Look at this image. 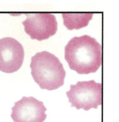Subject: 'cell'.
<instances>
[{
	"label": "cell",
	"mask_w": 119,
	"mask_h": 122,
	"mask_svg": "<svg viewBox=\"0 0 119 122\" xmlns=\"http://www.w3.org/2000/svg\"><path fill=\"white\" fill-rule=\"evenodd\" d=\"M65 59L78 74L95 73L102 63V46L91 36H75L65 47Z\"/></svg>",
	"instance_id": "obj_1"
},
{
	"label": "cell",
	"mask_w": 119,
	"mask_h": 122,
	"mask_svg": "<svg viewBox=\"0 0 119 122\" xmlns=\"http://www.w3.org/2000/svg\"><path fill=\"white\" fill-rule=\"evenodd\" d=\"M30 68L33 79L42 89L54 90L64 84L66 73L63 64L49 51L34 55L31 58Z\"/></svg>",
	"instance_id": "obj_2"
},
{
	"label": "cell",
	"mask_w": 119,
	"mask_h": 122,
	"mask_svg": "<svg viewBox=\"0 0 119 122\" xmlns=\"http://www.w3.org/2000/svg\"><path fill=\"white\" fill-rule=\"evenodd\" d=\"M102 84L91 80L78 81L75 85H71L66 95L71 107L88 111L91 108L97 109L98 106L102 105Z\"/></svg>",
	"instance_id": "obj_3"
},
{
	"label": "cell",
	"mask_w": 119,
	"mask_h": 122,
	"mask_svg": "<svg viewBox=\"0 0 119 122\" xmlns=\"http://www.w3.org/2000/svg\"><path fill=\"white\" fill-rule=\"evenodd\" d=\"M22 22L25 32L31 39L42 41L54 36L58 30V22L55 16L51 13L26 14Z\"/></svg>",
	"instance_id": "obj_4"
},
{
	"label": "cell",
	"mask_w": 119,
	"mask_h": 122,
	"mask_svg": "<svg viewBox=\"0 0 119 122\" xmlns=\"http://www.w3.org/2000/svg\"><path fill=\"white\" fill-rule=\"evenodd\" d=\"M46 110L42 101L33 96H24L14 103L10 117L14 122H44Z\"/></svg>",
	"instance_id": "obj_5"
},
{
	"label": "cell",
	"mask_w": 119,
	"mask_h": 122,
	"mask_svg": "<svg viewBox=\"0 0 119 122\" xmlns=\"http://www.w3.org/2000/svg\"><path fill=\"white\" fill-rule=\"evenodd\" d=\"M24 49L18 40L11 37L0 39V71L12 73L20 69L24 60Z\"/></svg>",
	"instance_id": "obj_6"
},
{
	"label": "cell",
	"mask_w": 119,
	"mask_h": 122,
	"mask_svg": "<svg viewBox=\"0 0 119 122\" xmlns=\"http://www.w3.org/2000/svg\"><path fill=\"white\" fill-rule=\"evenodd\" d=\"M93 16V13H63V25L68 30H78L89 25Z\"/></svg>",
	"instance_id": "obj_7"
}]
</instances>
